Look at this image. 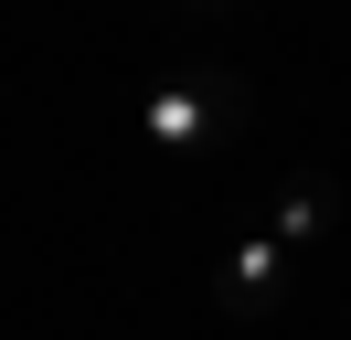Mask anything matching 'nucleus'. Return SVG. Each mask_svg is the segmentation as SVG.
I'll return each mask as SVG.
<instances>
[{
	"label": "nucleus",
	"mask_w": 351,
	"mask_h": 340,
	"mask_svg": "<svg viewBox=\"0 0 351 340\" xmlns=\"http://www.w3.org/2000/svg\"><path fill=\"white\" fill-rule=\"evenodd\" d=\"M256 117V85L245 75H223V64H192V75H160L149 96H138V138L149 149H213V138H234V127Z\"/></svg>",
	"instance_id": "1"
},
{
	"label": "nucleus",
	"mask_w": 351,
	"mask_h": 340,
	"mask_svg": "<svg viewBox=\"0 0 351 340\" xmlns=\"http://www.w3.org/2000/svg\"><path fill=\"white\" fill-rule=\"evenodd\" d=\"M277 298H287V245L277 234H245V245L223 255V308L256 319V308H277Z\"/></svg>",
	"instance_id": "2"
},
{
	"label": "nucleus",
	"mask_w": 351,
	"mask_h": 340,
	"mask_svg": "<svg viewBox=\"0 0 351 340\" xmlns=\"http://www.w3.org/2000/svg\"><path fill=\"white\" fill-rule=\"evenodd\" d=\"M319 223H330V181H319V170H298V181L277 191V223H266V234L298 255V245H319Z\"/></svg>",
	"instance_id": "3"
}]
</instances>
